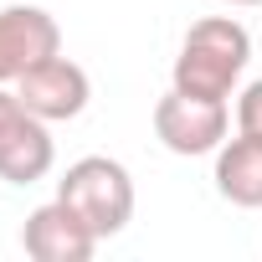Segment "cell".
<instances>
[{
    "instance_id": "30bf717a",
    "label": "cell",
    "mask_w": 262,
    "mask_h": 262,
    "mask_svg": "<svg viewBox=\"0 0 262 262\" xmlns=\"http://www.w3.org/2000/svg\"><path fill=\"white\" fill-rule=\"evenodd\" d=\"M221 6H236V11H252V6H262V0H221Z\"/></svg>"
},
{
    "instance_id": "9c48e42d",
    "label": "cell",
    "mask_w": 262,
    "mask_h": 262,
    "mask_svg": "<svg viewBox=\"0 0 262 262\" xmlns=\"http://www.w3.org/2000/svg\"><path fill=\"white\" fill-rule=\"evenodd\" d=\"M236 134L262 139V77H257V82H247V88H242V98H236Z\"/></svg>"
},
{
    "instance_id": "8992f818",
    "label": "cell",
    "mask_w": 262,
    "mask_h": 262,
    "mask_svg": "<svg viewBox=\"0 0 262 262\" xmlns=\"http://www.w3.org/2000/svg\"><path fill=\"white\" fill-rule=\"evenodd\" d=\"M62 52V26L41 6H0V88Z\"/></svg>"
},
{
    "instance_id": "ba28073f",
    "label": "cell",
    "mask_w": 262,
    "mask_h": 262,
    "mask_svg": "<svg viewBox=\"0 0 262 262\" xmlns=\"http://www.w3.org/2000/svg\"><path fill=\"white\" fill-rule=\"evenodd\" d=\"M216 190H221V201H231L242 211L262 206V139L236 134L216 149Z\"/></svg>"
},
{
    "instance_id": "7a4b0ae2",
    "label": "cell",
    "mask_w": 262,
    "mask_h": 262,
    "mask_svg": "<svg viewBox=\"0 0 262 262\" xmlns=\"http://www.w3.org/2000/svg\"><path fill=\"white\" fill-rule=\"evenodd\" d=\"M57 195L98 231V242L118 236L134 221V175L108 155H82L67 165V175L57 180Z\"/></svg>"
},
{
    "instance_id": "6da1fadb",
    "label": "cell",
    "mask_w": 262,
    "mask_h": 262,
    "mask_svg": "<svg viewBox=\"0 0 262 262\" xmlns=\"http://www.w3.org/2000/svg\"><path fill=\"white\" fill-rule=\"evenodd\" d=\"M252 62V36L242 21L231 16H206L185 31L180 41V57L170 67V88L180 93H195V98H231V88L242 82Z\"/></svg>"
},
{
    "instance_id": "3957f363",
    "label": "cell",
    "mask_w": 262,
    "mask_h": 262,
    "mask_svg": "<svg viewBox=\"0 0 262 262\" xmlns=\"http://www.w3.org/2000/svg\"><path fill=\"white\" fill-rule=\"evenodd\" d=\"M226 128H231V113L221 98H195V93H180L170 88L160 103H155V139L170 149V155H216L226 144Z\"/></svg>"
},
{
    "instance_id": "5b68a950",
    "label": "cell",
    "mask_w": 262,
    "mask_h": 262,
    "mask_svg": "<svg viewBox=\"0 0 262 262\" xmlns=\"http://www.w3.org/2000/svg\"><path fill=\"white\" fill-rule=\"evenodd\" d=\"M16 98L36 113V118H47V123H67V118H77L82 108H88V98H93V82H88V72L72 62V57H47V62H36L31 72H21L16 77Z\"/></svg>"
},
{
    "instance_id": "52a82bcc",
    "label": "cell",
    "mask_w": 262,
    "mask_h": 262,
    "mask_svg": "<svg viewBox=\"0 0 262 262\" xmlns=\"http://www.w3.org/2000/svg\"><path fill=\"white\" fill-rule=\"evenodd\" d=\"M21 247H26V257H36V262H88V257L98 252V231L57 195V201H47V206H36V211L26 216Z\"/></svg>"
},
{
    "instance_id": "277c9868",
    "label": "cell",
    "mask_w": 262,
    "mask_h": 262,
    "mask_svg": "<svg viewBox=\"0 0 262 262\" xmlns=\"http://www.w3.org/2000/svg\"><path fill=\"white\" fill-rule=\"evenodd\" d=\"M57 165L52 123L36 118L16 93L0 88V180L6 185H36Z\"/></svg>"
}]
</instances>
